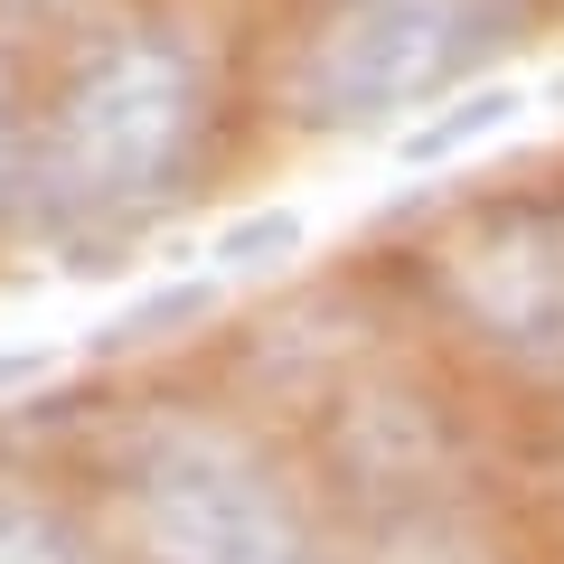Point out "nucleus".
Wrapping results in <instances>:
<instances>
[{
	"label": "nucleus",
	"mask_w": 564,
	"mask_h": 564,
	"mask_svg": "<svg viewBox=\"0 0 564 564\" xmlns=\"http://www.w3.org/2000/svg\"><path fill=\"white\" fill-rule=\"evenodd\" d=\"M377 564H499V555L470 536H443V527H404V536L377 545Z\"/></svg>",
	"instance_id": "9"
},
{
	"label": "nucleus",
	"mask_w": 564,
	"mask_h": 564,
	"mask_svg": "<svg viewBox=\"0 0 564 564\" xmlns=\"http://www.w3.org/2000/svg\"><path fill=\"white\" fill-rule=\"evenodd\" d=\"M0 564H95L76 536H66L47 508H29V499H0Z\"/></svg>",
	"instance_id": "7"
},
{
	"label": "nucleus",
	"mask_w": 564,
	"mask_h": 564,
	"mask_svg": "<svg viewBox=\"0 0 564 564\" xmlns=\"http://www.w3.org/2000/svg\"><path fill=\"white\" fill-rule=\"evenodd\" d=\"M292 245H302V217H292V207H263L254 226H236V236L217 245V273H245V282H254V273H273Z\"/></svg>",
	"instance_id": "8"
},
{
	"label": "nucleus",
	"mask_w": 564,
	"mask_h": 564,
	"mask_svg": "<svg viewBox=\"0 0 564 564\" xmlns=\"http://www.w3.org/2000/svg\"><path fill=\"white\" fill-rule=\"evenodd\" d=\"M207 132V57L161 20H132L85 47L29 141V198L47 217H122L161 198Z\"/></svg>",
	"instance_id": "1"
},
{
	"label": "nucleus",
	"mask_w": 564,
	"mask_h": 564,
	"mask_svg": "<svg viewBox=\"0 0 564 564\" xmlns=\"http://www.w3.org/2000/svg\"><path fill=\"white\" fill-rule=\"evenodd\" d=\"M57 10H76V0H0V20H57Z\"/></svg>",
	"instance_id": "10"
},
{
	"label": "nucleus",
	"mask_w": 564,
	"mask_h": 564,
	"mask_svg": "<svg viewBox=\"0 0 564 564\" xmlns=\"http://www.w3.org/2000/svg\"><path fill=\"white\" fill-rule=\"evenodd\" d=\"M443 292L508 367L564 377V217L545 207H489L443 254Z\"/></svg>",
	"instance_id": "4"
},
{
	"label": "nucleus",
	"mask_w": 564,
	"mask_h": 564,
	"mask_svg": "<svg viewBox=\"0 0 564 564\" xmlns=\"http://www.w3.org/2000/svg\"><path fill=\"white\" fill-rule=\"evenodd\" d=\"M508 122H518V85H480L470 104H452V113L414 122V141H404V170H443V161H462V151H480L489 132H508Z\"/></svg>",
	"instance_id": "5"
},
{
	"label": "nucleus",
	"mask_w": 564,
	"mask_h": 564,
	"mask_svg": "<svg viewBox=\"0 0 564 564\" xmlns=\"http://www.w3.org/2000/svg\"><path fill=\"white\" fill-rule=\"evenodd\" d=\"M122 518L141 564H321L302 508L236 433L151 423L122 452Z\"/></svg>",
	"instance_id": "2"
},
{
	"label": "nucleus",
	"mask_w": 564,
	"mask_h": 564,
	"mask_svg": "<svg viewBox=\"0 0 564 564\" xmlns=\"http://www.w3.org/2000/svg\"><path fill=\"white\" fill-rule=\"evenodd\" d=\"M207 302H217V282H170V292H151V302L113 311V321L95 329V348H132V339H161V329H188Z\"/></svg>",
	"instance_id": "6"
},
{
	"label": "nucleus",
	"mask_w": 564,
	"mask_h": 564,
	"mask_svg": "<svg viewBox=\"0 0 564 564\" xmlns=\"http://www.w3.org/2000/svg\"><path fill=\"white\" fill-rule=\"evenodd\" d=\"M508 29H518V0H339L302 57V113L329 132L423 113L452 76L499 57Z\"/></svg>",
	"instance_id": "3"
}]
</instances>
